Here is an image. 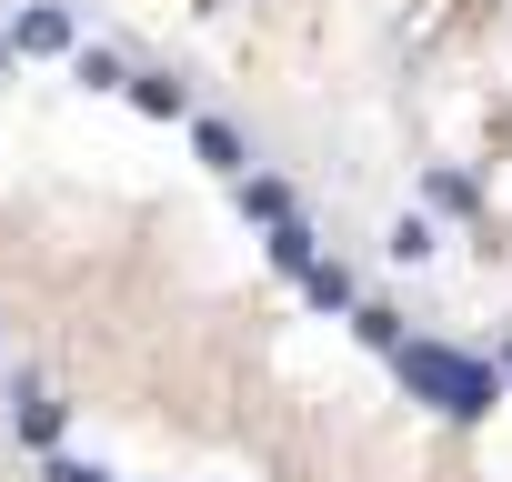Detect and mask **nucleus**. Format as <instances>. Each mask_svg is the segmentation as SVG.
Returning <instances> with one entry per match:
<instances>
[{
  "mask_svg": "<svg viewBox=\"0 0 512 482\" xmlns=\"http://www.w3.org/2000/svg\"><path fill=\"white\" fill-rule=\"evenodd\" d=\"M392 372H402V392H422V402H432V412H452V422L492 412V372H482V362H462V352H442V342H402V352H392Z\"/></svg>",
  "mask_w": 512,
  "mask_h": 482,
  "instance_id": "nucleus-1",
  "label": "nucleus"
},
{
  "mask_svg": "<svg viewBox=\"0 0 512 482\" xmlns=\"http://www.w3.org/2000/svg\"><path fill=\"white\" fill-rule=\"evenodd\" d=\"M11 51H71V11L61 0H31V11L11 21Z\"/></svg>",
  "mask_w": 512,
  "mask_h": 482,
  "instance_id": "nucleus-2",
  "label": "nucleus"
},
{
  "mask_svg": "<svg viewBox=\"0 0 512 482\" xmlns=\"http://www.w3.org/2000/svg\"><path fill=\"white\" fill-rule=\"evenodd\" d=\"M11 402H21V412H11V422H21V442H31V452H61V402H51L41 382H21Z\"/></svg>",
  "mask_w": 512,
  "mask_h": 482,
  "instance_id": "nucleus-3",
  "label": "nucleus"
},
{
  "mask_svg": "<svg viewBox=\"0 0 512 482\" xmlns=\"http://www.w3.org/2000/svg\"><path fill=\"white\" fill-rule=\"evenodd\" d=\"M191 151H201V161H211V171H241V161H251V141H241V131H231V121H211V111H201V121H191Z\"/></svg>",
  "mask_w": 512,
  "mask_h": 482,
  "instance_id": "nucleus-4",
  "label": "nucleus"
},
{
  "mask_svg": "<svg viewBox=\"0 0 512 482\" xmlns=\"http://www.w3.org/2000/svg\"><path fill=\"white\" fill-rule=\"evenodd\" d=\"M272 262H282V272H312V221H302V211L272 221Z\"/></svg>",
  "mask_w": 512,
  "mask_h": 482,
  "instance_id": "nucleus-5",
  "label": "nucleus"
},
{
  "mask_svg": "<svg viewBox=\"0 0 512 482\" xmlns=\"http://www.w3.org/2000/svg\"><path fill=\"white\" fill-rule=\"evenodd\" d=\"M241 211H251V221H282V211H302V201H292V181L262 171V181H241Z\"/></svg>",
  "mask_w": 512,
  "mask_h": 482,
  "instance_id": "nucleus-6",
  "label": "nucleus"
},
{
  "mask_svg": "<svg viewBox=\"0 0 512 482\" xmlns=\"http://www.w3.org/2000/svg\"><path fill=\"white\" fill-rule=\"evenodd\" d=\"M352 332H362V342H382V352H402V312H382V302H362V312H352Z\"/></svg>",
  "mask_w": 512,
  "mask_h": 482,
  "instance_id": "nucleus-7",
  "label": "nucleus"
},
{
  "mask_svg": "<svg viewBox=\"0 0 512 482\" xmlns=\"http://www.w3.org/2000/svg\"><path fill=\"white\" fill-rule=\"evenodd\" d=\"M302 292H312V302H322V312H342V302H352V282H342V272H332V262H312V272H302Z\"/></svg>",
  "mask_w": 512,
  "mask_h": 482,
  "instance_id": "nucleus-8",
  "label": "nucleus"
},
{
  "mask_svg": "<svg viewBox=\"0 0 512 482\" xmlns=\"http://www.w3.org/2000/svg\"><path fill=\"white\" fill-rule=\"evenodd\" d=\"M81 81H91V91H131V81H121V61H111V51H81Z\"/></svg>",
  "mask_w": 512,
  "mask_h": 482,
  "instance_id": "nucleus-9",
  "label": "nucleus"
},
{
  "mask_svg": "<svg viewBox=\"0 0 512 482\" xmlns=\"http://www.w3.org/2000/svg\"><path fill=\"white\" fill-rule=\"evenodd\" d=\"M131 101H141V111H161V121H171V111H181V81H131Z\"/></svg>",
  "mask_w": 512,
  "mask_h": 482,
  "instance_id": "nucleus-10",
  "label": "nucleus"
},
{
  "mask_svg": "<svg viewBox=\"0 0 512 482\" xmlns=\"http://www.w3.org/2000/svg\"><path fill=\"white\" fill-rule=\"evenodd\" d=\"M422 191H432V211H472V181H452V171H432Z\"/></svg>",
  "mask_w": 512,
  "mask_h": 482,
  "instance_id": "nucleus-11",
  "label": "nucleus"
},
{
  "mask_svg": "<svg viewBox=\"0 0 512 482\" xmlns=\"http://www.w3.org/2000/svg\"><path fill=\"white\" fill-rule=\"evenodd\" d=\"M51 482H111V472H91V462H71V452H51Z\"/></svg>",
  "mask_w": 512,
  "mask_h": 482,
  "instance_id": "nucleus-12",
  "label": "nucleus"
},
{
  "mask_svg": "<svg viewBox=\"0 0 512 482\" xmlns=\"http://www.w3.org/2000/svg\"><path fill=\"white\" fill-rule=\"evenodd\" d=\"M0 71H11V41H0Z\"/></svg>",
  "mask_w": 512,
  "mask_h": 482,
  "instance_id": "nucleus-13",
  "label": "nucleus"
}]
</instances>
